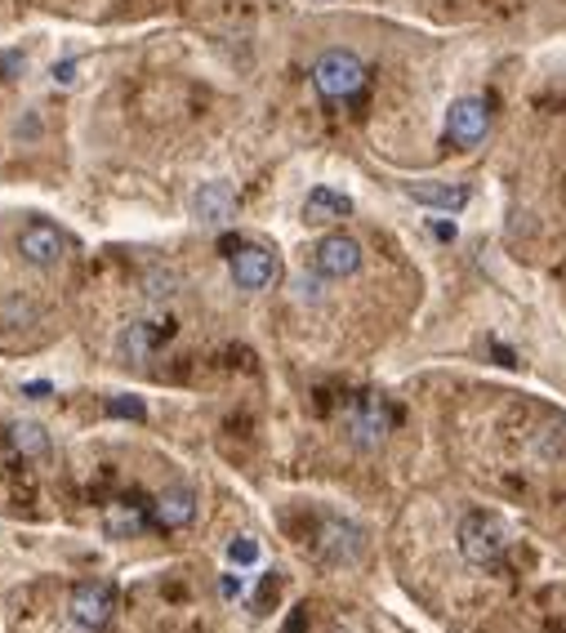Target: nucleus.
Segmentation results:
<instances>
[{
	"mask_svg": "<svg viewBox=\"0 0 566 633\" xmlns=\"http://www.w3.org/2000/svg\"><path fill=\"white\" fill-rule=\"evenodd\" d=\"M19 255H23V264L28 268H41V272H50V268H58L63 264V255H67V237L58 233V228H50V224H28L23 233H19Z\"/></svg>",
	"mask_w": 566,
	"mask_h": 633,
	"instance_id": "9",
	"label": "nucleus"
},
{
	"mask_svg": "<svg viewBox=\"0 0 566 633\" xmlns=\"http://www.w3.org/2000/svg\"><path fill=\"white\" fill-rule=\"evenodd\" d=\"M349 215H353V201L339 187H330V183H321V187H312L303 196V224H312V228L339 224V219H349Z\"/></svg>",
	"mask_w": 566,
	"mask_h": 633,
	"instance_id": "14",
	"label": "nucleus"
},
{
	"mask_svg": "<svg viewBox=\"0 0 566 633\" xmlns=\"http://www.w3.org/2000/svg\"><path fill=\"white\" fill-rule=\"evenodd\" d=\"M111 611H117V589L107 580H85L72 589V602H67L72 633H103L111 624Z\"/></svg>",
	"mask_w": 566,
	"mask_h": 633,
	"instance_id": "5",
	"label": "nucleus"
},
{
	"mask_svg": "<svg viewBox=\"0 0 566 633\" xmlns=\"http://www.w3.org/2000/svg\"><path fill=\"white\" fill-rule=\"evenodd\" d=\"M218 589H223V598H237V593H242V580H237V576H223Z\"/></svg>",
	"mask_w": 566,
	"mask_h": 633,
	"instance_id": "21",
	"label": "nucleus"
},
{
	"mask_svg": "<svg viewBox=\"0 0 566 633\" xmlns=\"http://www.w3.org/2000/svg\"><path fill=\"white\" fill-rule=\"evenodd\" d=\"M10 442H14V451L28 455V460L50 455V433L36 425V419H19V425H10Z\"/></svg>",
	"mask_w": 566,
	"mask_h": 633,
	"instance_id": "15",
	"label": "nucleus"
},
{
	"mask_svg": "<svg viewBox=\"0 0 566 633\" xmlns=\"http://www.w3.org/2000/svg\"><path fill=\"white\" fill-rule=\"evenodd\" d=\"M303 624H308V611L299 607V611L290 615V624H286V633H303Z\"/></svg>",
	"mask_w": 566,
	"mask_h": 633,
	"instance_id": "22",
	"label": "nucleus"
},
{
	"mask_svg": "<svg viewBox=\"0 0 566 633\" xmlns=\"http://www.w3.org/2000/svg\"><path fill=\"white\" fill-rule=\"evenodd\" d=\"M312 272L321 281H344L362 272V242H353L349 233H325L312 246Z\"/></svg>",
	"mask_w": 566,
	"mask_h": 633,
	"instance_id": "7",
	"label": "nucleus"
},
{
	"mask_svg": "<svg viewBox=\"0 0 566 633\" xmlns=\"http://www.w3.org/2000/svg\"><path fill=\"white\" fill-rule=\"evenodd\" d=\"M334 633H349V629H334Z\"/></svg>",
	"mask_w": 566,
	"mask_h": 633,
	"instance_id": "25",
	"label": "nucleus"
},
{
	"mask_svg": "<svg viewBox=\"0 0 566 633\" xmlns=\"http://www.w3.org/2000/svg\"><path fill=\"white\" fill-rule=\"evenodd\" d=\"M228 558H233V567H255V562H259V540L237 536V540L228 545Z\"/></svg>",
	"mask_w": 566,
	"mask_h": 633,
	"instance_id": "16",
	"label": "nucleus"
},
{
	"mask_svg": "<svg viewBox=\"0 0 566 633\" xmlns=\"http://www.w3.org/2000/svg\"><path fill=\"white\" fill-rule=\"evenodd\" d=\"M23 393H28V397H45V393H50V384H23Z\"/></svg>",
	"mask_w": 566,
	"mask_h": 633,
	"instance_id": "24",
	"label": "nucleus"
},
{
	"mask_svg": "<svg viewBox=\"0 0 566 633\" xmlns=\"http://www.w3.org/2000/svg\"><path fill=\"white\" fill-rule=\"evenodd\" d=\"M487 135H491V103L482 94H464V98L450 103V112H446V143L450 148L469 152V148L487 143Z\"/></svg>",
	"mask_w": 566,
	"mask_h": 633,
	"instance_id": "6",
	"label": "nucleus"
},
{
	"mask_svg": "<svg viewBox=\"0 0 566 633\" xmlns=\"http://www.w3.org/2000/svg\"><path fill=\"white\" fill-rule=\"evenodd\" d=\"M308 76H312V89L325 103H349V98H357L366 89L371 67L353 50H325V54H317V63H312Z\"/></svg>",
	"mask_w": 566,
	"mask_h": 633,
	"instance_id": "2",
	"label": "nucleus"
},
{
	"mask_svg": "<svg viewBox=\"0 0 566 633\" xmlns=\"http://www.w3.org/2000/svg\"><path fill=\"white\" fill-rule=\"evenodd\" d=\"M174 335V322L165 316H139V322H130L126 331H121V353L135 362V366H143V362H152L157 357V348L165 344Z\"/></svg>",
	"mask_w": 566,
	"mask_h": 633,
	"instance_id": "12",
	"label": "nucleus"
},
{
	"mask_svg": "<svg viewBox=\"0 0 566 633\" xmlns=\"http://www.w3.org/2000/svg\"><path fill=\"white\" fill-rule=\"evenodd\" d=\"M148 294H152V299H170V294H174V272H161V268L148 272Z\"/></svg>",
	"mask_w": 566,
	"mask_h": 633,
	"instance_id": "18",
	"label": "nucleus"
},
{
	"mask_svg": "<svg viewBox=\"0 0 566 633\" xmlns=\"http://www.w3.org/2000/svg\"><path fill=\"white\" fill-rule=\"evenodd\" d=\"M196 517V491L192 486H165L157 500H152V522L161 532H183Z\"/></svg>",
	"mask_w": 566,
	"mask_h": 633,
	"instance_id": "13",
	"label": "nucleus"
},
{
	"mask_svg": "<svg viewBox=\"0 0 566 633\" xmlns=\"http://www.w3.org/2000/svg\"><path fill=\"white\" fill-rule=\"evenodd\" d=\"M192 215H196V224H205V228L233 224V215H237V192H233V183H223V179L201 183V187L192 192Z\"/></svg>",
	"mask_w": 566,
	"mask_h": 633,
	"instance_id": "10",
	"label": "nucleus"
},
{
	"mask_svg": "<svg viewBox=\"0 0 566 633\" xmlns=\"http://www.w3.org/2000/svg\"><path fill=\"white\" fill-rule=\"evenodd\" d=\"M317 554H321L330 567H353V562H362V554H366L362 526H353V522H344V517H325V522H321V536H317Z\"/></svg>",
	"mask_w": 566,
	"mask_h": 633,
	"instance_id": "8",
	"label": "nucleus"
},
{
	"mask_svg": "<svg viewBox=\"0 0 566 633\" xmlns=\"http://www.w3.org/2000/svg\"><path fill=\"white\" fill-rule=\"evenodd\" d=\"M344 433L357 451H380L384 438L393 433V406L380 393H357L344 406Z\"/></svg>",
	"mask_w": 566,
	"mask_h": 633,
	"instance_id": "3",
	"label": "nucleus"
},
{
	"mask_svg": "<svg viewBox=\"0 0 566 633\" xmlns=\"http://www.w3.org/2000/svg\"><path fill=\"white\" fill-rule=\"evenodd\" d=\"M107 415H117V419H148V406L139 397H111Z\"/></svg>",
	"mask_w": 566,
	"mask_h": 633,
	"instance_id": "17",
	"label": "nucleus"
},
{
	"mask_svg": "<svg viewBox=\"0 0 566 633\" xmlns=\"http://www.w3.org/2000/svg\"><path fill=\"white\" fill-rule=\"evenodd\" d=\"M228 250V272L242 290L259 294V290H273L281 281V259L268 250V246H255V242H223Z\"/></svg>",
	"mask_w": 566,
	"mask_h": 633,
	"instance_id": "4",
	"label": "nucleus"
},
{
	"mask_svg": "<svg viewBox=\"0 0 566 633\" xmlns=\"http://www.w3.org/2000/svg\"><path fill=\"white\" fill-rule=\"evenodd\" d=\"M54 85H76V58H63V63H54Z\"/></svg>",
	"mask_w": 566,
	"mask_h": 633,
	"instance_id": "20",
	"label": "nucleus"
},
{
	"mask_svg": "<svg viewBox=\"0 0 566 633\" xmlns=\"http://www.w3.org/2000/svg\"><path fill=\"white\" fill-rule=\"evenodd\" d=\"M402 192L424 205V210H446V215H460L469 205V183H446V179H406Z\"/></svg>",
	"mask_w": 566,
	"mask_h": 633,
	"instance_id": "11",
	"label": "nucleus"
},
{
	"mask_svg": "<svg viewBox=\"0 0 566 633\" xmlns=\"http://www.w3.org/2000/svg\"><path fill=\"white\" fill-rule=\"evenodd\" d=\"M456 545L469 567H500V558L509 554V522L500 513L473 508L456 526Z\"/></svg>",
	"mask_w": 566,
	"mask_h": 633,
	"instance_id": "1",
	"label": "nucleus"
},
{
	"mask_svg": "<svg viewBox=\"0 0 566 633\" xmlns=\"http://www.w3.org/2000/svg\"><path fill=\"white\" fill-rule=\"evenodd\" d=\"M277 584H281V580H277V571H273V576H264V589H259V598H255V611H259V615H264V611H268V602L277 598Z\"/></svg>",
	"mask_w": 566,
	"mask_h": 633,
	"instance_id": "19",
	"label": "nucleus"
},
{
	"mask_svg": "<svg viewBox=\"0 0 566 633\" xmlns=\"http://www.w3.org/2000/svg\"><path fill=\"white\" fill-rule=\"evenodd\" d=\"M432 233L437 242H456V224H432Z\"/></svg>",
	"mask_w": 566,
	"mask_h": 633,
	"instance_id": "23",
	"label": "nucleus"
}]
</instances>
